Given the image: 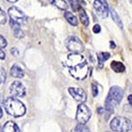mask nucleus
Wrapping results in <instances>:
<instances>
[{"label": "nucleus", "mask_w": 132, "mask_h": 132, "mask_svg": "<svg viewBox=\"0 0 132 132\" xmlns=\"http://www.w3.org/2000/svg\"><path fill=\"white\" fill-rule=\"evenodd\" d=\"M67 65L69 66L70 74L78 80H83L88 74V63L85 57L80 54L71 53L67 57Z\"/></svg>", "instance_id": "obj_1"}, {"label": "nucleus", "mask_w": 132, "mask_h": 132, "mask_svg": "<svg viewBox=\"0 0 132 132\" xmlns=\"http://www.w3.org/2000/svg\"><path fill=\"white\" fill-rule=\"evenodd\" d=\"M4 105H5L6 112L12 116L20 117L24 116L26 113L25 105L15 97L7 98L4 102Z\"/></svg>", "instance_id": "obj_2"}, {"label": "nucleus", "mask_w": 132, "mask_h": 132, "mask_svg": "<svg viewBox=\"0 0 132 132\" xmlns=\"http://www.w3.org/2000/svg\"><path fill=\"white\" fill-rule=\"evenodd\" d=\"M123 97V91L119 86H113L110 88L108 95L106 99V109L109 112L114 111V109L120 104Z\"/></svg>", "instance_id": "obj_3"}, {"label": "nucleus", "mask_w": 132, "mask_h": 132, "mask_svg": "<svg viewBox=\"0 0 132 132\" xmlns=\"http://www.w3.org/2000/svg\"><path fill=\"white\" fill-rule=\"evenodd\" d=\"M110 127L114 131L127 132L132 128V122L125 117H116L110 122Z\"/></svg>", "instance_id": "obj_4"}, {"label": "nucleus", "mask_w": 132, "mask_h": 132, "mask_svg": "<svg viewBox=\"0 0 132 132\" xmlns=\"http://www.w3.org/2000/svg\"><path fill=\"white\" fill-rule=\"evenodd\" d=\"M65 45L67 50L71 51V53L79 54L82 51H84V45H83L82 42L75 36H71L68 38L65 42Z\"/></svg>", "instance_id": "obj_5"}, {"label": "nucleus", "mask_w": 132, "mask_h": 132, "mask_svg": "<svg viewBox=\"0 0 132 132\" xmlns=\"http://www.w3.org/2000/svg\"><path fill=\"white\" fill-rule=\"evenodd\" d=\"M92 113L90 108L85 104H80L78 105V109H77L76 114V120L81 124H85L90 120Z\"/></svg>", "instance_id": "obj_6"}, {"label": "nucleus", "mask_w": 132, "mask_h": 132, "mask_svg": "<svg viewBox=\"0 0 132 132\" xmlns=\"http://www.w3.org/2000/svg\"><path fill=\"white\" fill-rule=\"evenodd\" d=\"M8 14H9L11 18V20L14 21V22H16L19 25L25 24L27 20L26 14L21 10L19 9L18 7H16V6H12V7L9 8Z\"/></svg>", "instance_id": "obj_7"}, {"label": "nucleus", "mask_w": 132, "mask_h": 132, "mask_svg": "<svg viewBox=\"0 0 132 132\" xmlns=\"http://www.w3.org/2000/svg\"><path fill=\"white\" fill-rule=\"evenodd\" d=\"M93 7L96 11L98 16L101 19H106L108 16L109 8L106 0H95L93 3Z\"/></svg>", "instance_id": "obj_8"}, {"label": "nucleus", "mask_w": 132, "mask_h": 132, "mask_svg": "<svg viewBox=\"0 0 132 132\" xmlns=\"http://www.w3.org/2000/svg\"><path fill=\"white\" fill-rule=\"evenodd\" d=\"M10 92L14 97H24L26 95V87L20 81H14L10 86Z\"/></svg>", "instance_id": "obj_9"}, {"label": "nucleus", "mask_w": 132, "mask_h": 132, "mask_svg": "<svg viewBox=\"0 0 132 132\" xmlns=\"http://www.w3.org/2000/svg\"><path fill=\"white\" fill-rule=\"evenodd\" d=\"M69 93L73 97L74 100L79 101V102H85L86 101L87 96L86 93L83 89L81 88H74V87H70L69 89Z\"/></svg>", "instance_id": "obj_10"}, {"label": "nucleus", "mask_w": 132, "mask_h": 132, "mask_svg": "<svg viewBox=\"0 0 132 132\" xmlns=\"http://www.w3.org/2000/svg\"><path fill=\"white\" fill-rule=\"evenodd\" d=\"M10 26L11 27H12V31H13V35L15 37L17 38H23L24 37V33H23V31L21 30L20 28V25L17 24L16 22H14V21L12 20H10Z\"/></svg>", "instance_id": "obj_11"}, {"label": "nucleus", "mask_w": 132, "mask_h": 132, "mask_svg": "<svg viewBox=\"0 0 132 132\" xmlns=\"http://www.w3.org/2000/svg\"><path fill=\"white\" fill-rule=\"evenodd\" d=\"M10 74L12 77L13 78H21L24 77V71L23 69L20 67V65L18 64H14L12 65V69H11V71H10Z\"/></svg>", "instance_id": "obj_12"}, {"label": "nucleus", "mask_w": 132, "mask_h": 132, "mask_svg": "<svg viewBox=\"0 0 132 132\" xmlns=\"http://www.w3.org/2000/svg\"><path fill=\"white\" fill-rule=\"evenodd\" d=\"M3 132H20V129L15 122H7L3 127Z\"/></svg>", "instance_id": "obj_13"}, {"label": "nucleus", "mask_w": 132, "mask_h": 132, "mask_svg": "<svg viewBox=\"0 0 132 132\" xmlns=\"http://www.w3.org/2000/svg\"><path fill=\"white\" fill-rule=\"evenodd\" d=\"M78 15H79V20L81 21V23L85 27H87L89 25V18H88V15H87L86 12L85 11L81 6L78 8Z\"/></svg>", "instance_id": "obj_14"}, {"label": "nucleus", "mask_w": 132, "mask_h": 132, "mask_svg": "<svg viewBox=\"0 0 132 132\" xmlns=\"http://www.w3.org/2000/svg\"><path fill=\"white\" fill-rule=\"evenodd\" d=\"M111 68L113 71L117 72V73L123 72L125 71V66L123 65V63L118 61H113L111 63Z\"/></svg>", "instance_id": "obj_15"}, {"label": "nucleus", "mask_w": 132, "mask_h": 132, "mask_svg": "<svg viewBox=\"0 0 132 132\" xmlns=\"http://www.w3.org/2000/svg\"><path fill=\"white\" fill-rule=\"evenodd\" d=\"M110 54L108 52H100L98 53V61H99V67L102 68L103 64L108 59H109Z\"/></svg>", "instance_id": "obj_16"}, {"label": "nucleus", "mask_w": 132, "mask_h": 132, "mask_svg": "<svg viewBox=\"0 0 132 132\" xmlns=\"http://www.w3.org/2000/svg\"><path fill=\"white\" fill-rule=\"evenodd\" d=\"M64 17L71 25L74 26V27H77V26H78V19H77V17L75 15H73L71 12H65Z\"/></svg>", "instance_id": "obj_17"}, {"label": "nucleus", "mask_w": 132, "mask_h": 132, "mask_svg": "<svg viewBox=\"0 0 132 132\" xmlns=\"http://www.w3.org/2000/svg\"><path fill=\"white\" fill-rule=\"evenodd\" d=\"M48 1H50V4H52L53 5L56 6V7L60 10L63 11L68 8V5L64 0H48Z\"/></svg>", "instance_id": "obj_18"}, {"label": "nucleus", "mask_w": 132, "mask_h": 132, "mask_svg": "<svg viewBox=\"0 0 132 132\" xmlns=\"http://www.w3.org/2000/svg\"><path fill=\"white\" fill-rule=\"evenodd\" d=\"M111 15H112V19L114 20V22L116 23L117 25L119 26V27H121V28H122L123 27V26H122V20H120V17L118 16V14H117V12L114 11L113 8H111Z\"/></svg>", "instance_id": "obj_19"}, {"label": "nucleus", "mask_w": 132, "mask_h": 132, "mask_svg": "<svg viewBox=\"0 0 132 132\" xmlns=\"http://www.w3.org/2000/svg\"><path fill=\"white\" fill-rule=\"evenodd\" d=\"M72 132H91V131L87 126H86L85 124L79 123V124L77 125V126L74 128Z\"/></svg>", "instance_id": "obj_20"}, {"label": "nucleus", "mask_w": 132, "mask_h": 132, "mask_svg": "<svg viewBox=\"0 0 132 132\" xmlns=\"http://www.w3.org/2000/svg\"><path fill=\"white\" fill-rule=\"evenodd\" d=\"M6 21H7V17L5 12L0 8V24H5Z\"/></svg>", "instance_id": "obj_21"}, {"label": "nucleus", "mask_w": 132, "mask_h": 132, "mask_svg": "<svg viewBox=\"0 0 132 132\" xmlns=\"http://www.w3.org/2000/svg\"><path fill=\"white\" fill-rule=\"evenodd\" d=\"M5 78H6V74L5 71L3 68L0 69V82L1 83H5Z\"/></svg>", "instance_id": "obj_22"}, {"label": "nucleus", "mask_w": 132, "mask_h": 132, "mask_svg": "<svg viewBox=\"0 0 132 132\" xmlns=\"http://www.w3.org/2000/svg\"><path fill=\"white\" fill-rule=\"evenodd\" d=\"M6 46H7V41H6L4 36L0 35V48H5Z\"/></svg>", "instance_id": "obj_23"}, {"label": "nucleus", "mask_w": 132, "mask_h": 132, "mask_svg": "<svg viewBox=\"0 0 132 132\" xmlns=\"http://www.w3.org/2000/svg\"><path fill=\"white\" fill-rule=\"evenodd\" d=\"M92 90H93V97H96L98 95V93H99V90H98V87L95 84L92 85Z\"/></svg>", "instance_id": "obj_24"}, {"label": "nucleus", "mask_w": 132, "mask_h": 132, "mask_svg": "<svg viewBox=\"0 0 132 132\" xmlns=\"http://www.w3.org/2000/svg\"><path fill=\"white\" fill-rule=\"evenodd\" d=\"M101 26H100L99 24H96L93 28V33H94V34H99L100 32H101Z\"/></svg>", "instance_id": "obj_25"}, {"label": "nucleus", "mask_w": 132, "mask_h": 132, "mask_svg": "<svg viewBox=\"0 0 132 132\" xmlns=\"http://www.w3.org/2000/svg\"><path fill=\"white\" fill-rule=\"evenodd\" d=\"M11 53L15 56H18L19 55H20V52H19V50H17L16 48H12V50H11Z\"/></svg>", "instance_id": "obj_26"}, {"label": "nucleus", "mask_w": 132, "mask_h": 132, "mask_svg": "<svg viewBox=\"0 0 132 132\" xmlns=\"http://www.w3.org/2000/svg\"><path fill=\"white\" fill-rule=\"evenodd\" d=\"M5 52H4V51L2 50V48H0V59H5Z\"/></svg>", "instance_id": "obj_27"}, {"label": "nucleus", "mask_w": 132, "mask_h": 132, "mask_svg": "<svg viewBox=\"0 0 132 132\" xmlns=\"http://www.w3.org/2000/svg\"><path fill=\"white\" fill-rule=\"evenodd\" d=\"M128 101H129V103L132 106V95H129V96L128 97Z\"/></svg>", "instance_id": "obj_28"}, {"label": "nucleus", "mask_w": 132, "mask_h": 132, "mask_svg": "<svg viewBox=\"0 0 132 132\" xmlns=\"http://www.w3.org/2000/svg\"><path fill=\"white\" fill-rule=\"evenodd\" d=\"M110 47H111V48H116V44H114L113 42H110Z\"/></svg>", "instance_id": "obj_29"}, {"label": "nucleus", "mask_w": 132, "mask_h": 132, "mask_svg": "<svg viewBox=\"0 0 132 132\" xmlns=\"http://www.w3.org/2000/svg\"><path fill=\"white\" fill-rule=\"evenodd\" d=\"M98 113H100V114H102L103 113V108H98Z\"/></svg>", "instance_id": "obj_30"}, {"label": "nucleus", "mask_w": 132, "mask_h": 132, "mask_svg": "<svg viewBox=\"0 0 132 132\" xmlns=\"http://www.w3.org/2000/svg\"><path fill=\"white\" fill-rule=\"evenodd\" d=\"M3 116V111H2V108H1V106H0V118Z\"/></svg>", "instance_id": "obj_31"}, {"label": "nucleus", "mask_w": 132, "mask_h": 132, "mask_svg": "<svg viewBox=\"0 0 132 132\" xmlns=\"http://www.w3.org/2000/svg\"><path fill=\"white\" fill-rule=\"evenodd\" d=\"M2 102H3V98H2V95L0 94V105H1Z\"/></svg>", "instance_id": "obj_32"}, {"label": "nucleus", "mask_w": 132, "mask_h": 132, "mask_svg": "<svg viewBox=\"0 0 132 132\" xmlns=\"http://www.w3.org/2000/svg\"><path fill=\"white\" fill-rule=\"evenodd\" d=\"M9 2H11V3H15V2H17L18 0H8Z\"/></svg>", "instance_id": "obj_33"}, {"label": "nucleus", "mask_w": 132, "mask_h": 132, "mask_svg": "<svg viewBox=\"0 0 132 132\" xmlns=\"http://www.w3.org/2000/svg\"><path fill=\"white\" fill-rule=\"evenodd\" d=\"M0 132H3V129L1 128V126H0Z\"/></svg>", "instance_id": "obj_34"}, {"label": "nucleus", "mask_w": 132, "mask_h": 132, "mask_svg": "<svg viewBox=\"0 0 132 132\" xmlns=\"http://www.w3.org/2000/svg\"><path fill=\"white\" fill-rule=\"evenodd\" d=\"M130 2H131V4H132V0H130Z\"/></svg>", "instance_id": "obj_35"}, {"label": "nucleus", "mask_w": 132, "mask_h": 132, "mask_svg": "<svg viewBox=\"0 0 132 132\" xmlns=\"http://www.w3.org/2000/svg\"><path fill=\"white\" fill-rule=\"evenodd\" d=\"M0 83H1V82H0Z\"/></svg>", "instance_id": "obj_36"}]
</instances>
